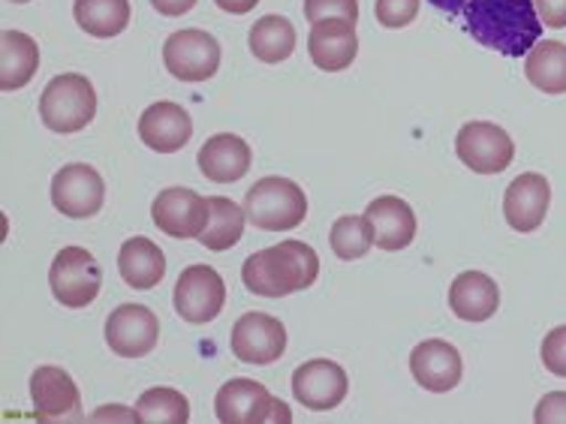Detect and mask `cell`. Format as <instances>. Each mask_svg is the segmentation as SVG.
Masks as SVG:
<instances>
[{"label": "cell", "instance_id": "obj_11", "mask_svg": "<svg viewBox=\"0 0 566 424\" xmlns=\"http://www.w3.org/2000/svg\"><path fill=\"white\" fill-rule=\"evenodd\" d=\"M103 202H106V184L94 166L70 163L52 178V205L64 218H94L99 214Z\"/></svg>", "mask_w": 566, "mask_h": 424}, {"label": "cell", "instance_id": "obj_32", "mask_svg": "<svg viewBox=\"0 0 566 424\" xmlns=\"http://www.w3.org/2000/svg\"><path fill=\"white\" fill-rule=\"evenodd\" d=\"M377 22L382 28H407V24H413V19L419 15V0H377Z\"/></svg>", "mask_w": 566, "mask_h": 424}, {"label": "cell", "instance_id": "obj_19", "mask_svg": "<svg viewBox=\"0 0 566 424\" xmlns=\"http://www.w3.org/2000/svg\"><path fill=\"white\" fill-rule=\"evenodd\" d=\"M193 136V120L178 103L160 99L142 112L139 139L157 153H175L185 148Z\"/></svg>", "mask_w": 566, "mask_h": 424}, {"label": "cell", "instance_id": "obj_21", "mask_svg": "<svg viewBox=\"0 0 566 424\" xmlns=\"http://www.w3.org/2000/svg\"><path fill=\"white\" fill-rule=\"evenodd\" d=\"M365 218L370 220V229H374V247L395 253L413 244L416 214L403 199L377 197L365 211Z\"/></svg>", "mask_w": 566, "mask_h": 424}, {"label": "cell", "instance_id": "obj_4", "mask_svg": "<svg viewBox=\"0 0 566 424\" xmlns=\"http://www.w3.org/2000/svg\"><path fill=\"white\" fill-rule=\"evenodd\" d=\"M97 115V91L91 78L78 73H61L45 85L40 97V118L52 132H78Z\"/></svg>", "mask_w": 566, "mask_h": 424}, {"label": "cell", "instance_id": "obj_12", "mask_svg": "<svg viewBox=\"0 0 566 424\" xmlns=\"http://www.w3.org/2000/svg\"><path fill=\"white\" fill-rule=\"evenodd\" d=\"M33 415L40 422H82V394L73 377L61 368L43 364L31 377Z\"/></svg>", "mask_w": 566, "mask_h": 424}, {"label": "cell", "instance_id": "obj_34", "mask_svg": "<svg viewBox=\"0 0 566 424\" xmlns=\"http://www.w3.org/2000/svg\"><path fill=\"white\" fill-rule=\"evenodd\" d=\"M534 422L536 424H566V392L545 394L543 401L536 403Z\"/></svg>", "mask_w": 566, "mask_h": 424}, {"label": "cell", "instance_id": "obj_39", "mask_svg": "<svg viewBox=\"0 0 566 424\" xmlns=\"http://www.w3.org/2000/svg\"><path fill=\"white\" fill-rule=\"evenodd\" d=\"M10 3H28V0H10Z\"/></svg>", "mask_w": 566, "mask_h": 424}, {"label": "cell", "instance_id": "obj_6", "mask_svg": "<svg viewBox=\"0 0 566 424\" xmlns=\"http://www.w3.org/2000/svg\"><path fill=\"white\" fill-rule=\"evenodd\" d=\"M49 286L61 305L82 310L97 301L103 289V272L85 247H64L49 268Z\"/></svg>", "mask_w": 566, "mask_h": 424}, {"label": "cell", "instance_id": "obj_28", "mask_svg": "<svg viewBox=\"0 0 566 424\" xmlns=\"http://www.w3.org/2000/svg\"><path fill=\"white\" fill-rule=\"evenodd\" d=\"M248 45H251L253 57H260L262 64H281L295 52L293 22L283 15H262L251 28Z\"/></svg>", "mask_w": 566, "mask_h": 424}, {"label": "cell", "instance_id": "obj_26", "mask_svg": "<svg viewBox=\"0 0 566 424\" xmlns=\"http://www.w3.org/2000/svg\"><path fill=\"white\" fill-rule=\"evenodd\" d=\"M76 24L97 40H109L127 31L130 24V0H76L73 3Z\"/></svg>", "mask_w": 566, "mask_h": 424}, {"label": "cell", "instance_id": "obj_8", "mask_svg": "<svg viewBox=\"0 0 566 424\" xmlns=\"http://www.w3.org/2000/svg\"><path fill=\"white\" fill-rule=\"evenodd\" d=\"M455 153L470 172L501 174L503 169H510L512 157H515V145H512L510 132L497 127V124L470 120L458 130Z\"/></svg>", "mask_w": 566, "mask_h": 424}, {"label": "cell", "instance_id": "obj_29", "mask_svg": "<svg viewBox=\"0 0 566 424\" xmlns=\"http://www.w3.org/2000/svg\"><path fill=\"white\" fill-rule=\"evenodd\" d=\"M328 244H332V251H335L338 259H361V256L374 247V229H370V220L365 218V214H344V218H338L332 223Z\"/></svg>", "mask_w": 566, "mask_h": 424}, {"label": "cell", "instance_id": "obj_20", "mask_svg": "<svg viewBox=\"0 0 566 424\" xmlns=\"http://www.w3.org/2000/svg\"><path fill=\"white\" fill-rule=\"evenodd\" d=\"M199 172L206 174L208 181L214 184H232L241 181L253 163V151L248 141L232 132H218L206 139V145L199 148Z\"/></svg>", "mask_w": 566, "mask_h": 424}, {"label": "cell", "instance_id": "obj_27", "mask_svg": "<svg viewBox=\"0 0 566 424\" xmlns=\"http://www.w3.org/2000/svg\"><path fill=\"white\" fill-rule=\"evenodd\" d=\"M208 208H211V218H208L206 232L199 235V244H206L208 251L223 253L229 247H235L244 235V205H235L227 197H208Z\"/></svg>", "mask_w": 566, "mask_h": 424}, {"label": "cell", "instance_id": "obj_13", "mask_svg": "<svg viewBox=\"0 0 566 424\" xmlns=\"http://www.w3.org/2000/svg\"><path fill=\"white\" fill-rule=\"evenodd\" d=\"M229 347L244 364H272L286 352V328L277 316L253 310L232 326Z\"/></svg>", "mask_w": 566, "mask_h": 424}, {"label": "cell", "instance_id": "obj_10", "mask_svg": "<svg viewBox=\"0 0 566 424\" xmlns=\"http://www.w3.org/2000/svg\"><path fill=\"white\" fill-rule=\"evenodd\" d=\"M208 218H211L208 199L187 187H166L164 193H157L151 205L154 226L178 241L199 239L206 232Z\"/></svg>", "mask_w": 566, "mask_h": 424}, {"label": "cell", "instance_id": "obj_14", "mask_svg": "<svg viewBox=\"0 0 566 424\" xmlns=\"http://www.w3.org/2000/svg\"><path fill=\"white\" fill-rule=\"evenodd\" d=\"M347 370L340 368L338 361L314 359L305 361L302 368H295L293 394L295 401L302 403L305 410H314V413L338 410L340 403H344V398H347Z\"/></svg>", "mask_w": 566, "mask_h": 424}, {"label": "cell", "instance_id": "obj_5", "mask_svg": "<svg viewBox=\"0 0 566 424\" xmlns=\"http://www.w3.org/2000/svg\"><path fill=\"white\" fill-rule=\"evenodd\" d=\"M214 413L223 424L293 422L286 403L272 398L269 389L256 380H229L227 385H220L218 398H214Z\"/></svg>", "mask_w": 566, "mask_h": 424}, {"label": "cell", "instance_id": "obj_16", "mask_svg": "<svg viewBox=\"0 0 566 424\" xmlns=\"http://www.w3.org/2000/svg\"><path fill=\"white\" fill-rule=\"evenodd\" d=\"M410 373H413V380L422 385L424 392H452L461 382V373H464L461 352L447 340H422L410 352Z\"/></svg>", "mask_w": 566, "mask_h": 424}, {"label": "cell", "instance_id": "obj_3", "mask_svg": "<svg viewBox=\"0 0 566 424\" xmlns=\"http://www.w3.org/2000/svg\"><path fill=\"white\" fill-rule=\"evenodd\" d=\"M244 214L256 229L265 232H290L307 218V197L293 178H260L244 193Z\"/></svg>", "mask_w": 566, "mask_h": 424}, {"label": "cell", "instance_id": "obj_37", "mask_svg": "<svg viewBox=\"0 0 566 424\" xmlns=\"http://www.w3.org/2000/svg\"><path fill=\"white\" fill-rule=\"evenodd\" d=\"M151 7L160 15H169V19H178V15H185L197 7V0H151Z\"/></svg>", "mask_w": 566, "mask_h": 424}, {"label": "cell", "instance_id": "obj_24", "mask_svg": "<svg viewBox=\"0 0 566 424\" xmlns=\"http://www.w3.org/2000/svg\"><path fill=\"white\" fill-rule=\"evenodd\" d=\"M40 66V45L24 31L0 33V87L19 91Z\"/></svg>", "mask_w": 566, "mask_h": 424}, {"label": "cell", "instance_id": "obj_23", "mask_svg": "<svg viewBox=\"0 0 566 424\" xmlns=\"http://www.w3.org/2000/svg\"><path fill=\"white\" fill-rule=\"evenodd\" d=\"M118 272L120 280L130 289H154L166 277V256L164 251L145 235L124 241L118 253Z\"/></svg>", "mask_w": 566, "mask_h": 424}, {"label": "cell", "instance_id": "obj_36", "mask_svg": "<svg viewBox=\"0 0 566 424\" xmlns=\"http://www.w3.org/2000/svg\"><path fill=\"white\" fill-rule=\"evenodd\" d=\"M87 422H139V413H133L127 406H103Z\"/></svg>", "mask_w": 566, "mask_h": 424}, {"label": "cell", "instance_id": "obj_17", "mask_svg": "<svg viewBox=\"0 0 566 424\" xmlns=\"http://www.w3.org/2000/svg\"><path fill=\"white\" fill-rule=\"evenodd\" d=\"M307 55L323 73H340L347 70L359 55V36L356 22L347 19H326V22L311 24L307 36Z\"/></svg>", "mask_w": 566, "mask_h": 424}, {"label": "cell", "instance_id": "obj_15", "mask_svg": "<svg viewBox=\"0 0 566 424\" xmlns=\"http://www.w3.org/2000/svg\"><path fill=\"white\" fill-rule=\"evenodd\" d=\"M160 338V322L145 305H120L106 319V343L120 359H145Z\"/></svg>", "mask_w": 566, "mask_h": 424}, {"label": "cell", "instance_id": "obj_25", "mask_svg": "<svg viewBox=\"0 0 566 424\" xmlns=\"http://www.w3.org/2000/svg\"><path fill=\"white\" fill-rule=\"evenodd\" d=\"M524 76L543 94H566V45L557 40H536L524 61Z\"/></svg>", "mask_w": 566, "mask_h": 424}, {"label": "cell", "instance_id": "obj_18", "mask_svg": "<svg viewBox=\"0 0 566 424\" xmlns=\"http://www.w3.org/2000/svg\"><path fill=\"white\" fill-rule=\"evenodd\" d=\"M552 205V187L543 174L524 172L518 174L503 197V218L515 232H536L543 226L545 214Z\"/></svg>", "mask_w": 566, "mask_h": 424}, {"label": "cell", "instance_id": "obj_9", "mask_svg": "<svg viewBox=\"0 0 566 424\" xmlns=\"http://www.w3.org/2000/svg\"><path fill=\"white\" fill-rule=\"evenodd\" d=\"M164 64L181 82H208L220 70V43L197 28L175 31L164 43Z\"/></svg>", "mask_w": 566, "mask_h": 424}, {"label": "cell", "instance_id": "obj_1", "mask_svg": "<svg viewBox=\"0 0 566 424\" xmlns=\"http://www.w3.org/2000/svg\"><path fill=\"white\" fill-rule=\"evenodd\" d=\"M434 10L458 19L480 45L506 57H527L545 24L534 0H428Z\"/></svg>", "mask_w": 566, "mask_h": 424}, {"label": "cell", "instance_id": "obj_2", "mask_svg": "<svg viewBox=\"0 0 566 424\" xmlns=\"http://www.w3.org/2000/svg\"><path fill=\"white\" fill-rule=\"evenodd\" d=\"M319 277V256L305 241H281L274 247L251 253L241 265V280L253 295L286 298L311 289Z\"/></svg>", "mask_w": 566, "mask_h": 424}, {"label": "cell", "instance_id": "obj_22", "mask_svg": "<svg viewBox=\"0 0 566 424\" xmlns=\"http://www.w3.org/2000/svg\"><path fill=\"white\" fill-rule=\"evenodd\" d=\"M449 307L464 322H485L501 307V289L482 272L458 274L449 286Z\"/></svg>", "mask_w": 566, "mask_h": 424}, {"label": "cell", "instance_id": "obj_7", "mask_svg": "<svg viewBox=\"0 0 566 424\" xmlns=\"http://www.w3.org/2000/svg\"><path fill=\"white\" fill-rule=\"evenodd\" d=\"M172 305L185 322L193 326L214 322L227 305V283L211 265H190L175 283Z\"/></svg>", "mask_w": 566, "mask_h": 424}, {"label": "cell", "instance_id": "obj_31", "mask_svg": "<svg viewBox=\"0 0 566 424\" xmlns=\"http://www.w3.org/2000/svg\"><path fill=\"white\" fill-rule=\"evenodd\" d=\"M305 19L311 24L326 19L359 22V0H305Z\"/></svg>", "mask_w": 566, "mask_h": 424}, {"label": "cell", "instance_id": "obj_33", "mask_svg": "<svg viewBox=\"0 0 566 424\" xmlns=\"http://www.w3.org/2000/svg\"><path fill=\"white\" fill-rule=\"evenodd\" d=\"M543 364L548 373H555L560 380H566V326L552 328L543 338Z\"/></svg>", "mask_w": 566, "mask_h": 424}, {"label": "cell", "instance_id": "obj_35", "mask_svg": "<svg viewBox=\"0 0 566 424\" xmlns=\"http://www.w3.org/2000/svg\"><path fill=\"white\" fill-rule=\"evenodd\" d=\"M534 7L545 28H566V0H534Z\"/></svg>", "mask_w": 566, "mask_h": 424}, {"label": "cell", "instance_id": "obj_30", "mask_svg": "<svg viewBox=\"0 0 566 424\" xmlns=\"http://www.w3.org/2000/svg\"><path fill=\"white\" fill-rule=\"evenodd\" d=\"M142 424H185L190 418V401L178 389H148L136 401Z\"/></svg>", "mask_w": 566, "mask_h": 424}, {"label": "cell", "instance_id": "obj_38", "mask_svg": "<svg viewBox=\"0 0 566 424\" xmlns=\"http://www.w3.org/2000/svg\"><path fill=\"white\" fill-rule=\"evenodd\" d=\"M214 3H218L223 12H229V15H248L260 0H214Z\"/></svg>", "mask_w": 566, "mask_h": 424}]
</instances>
